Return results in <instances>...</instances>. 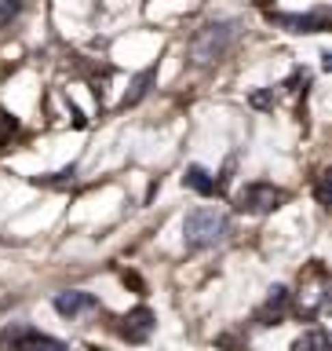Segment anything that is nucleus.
Instances as JSON below:
<instances>
[{
	"instance_id": "2eb2a0df",
	"label": "nucleus",
	"mask_w": 332,
	"mask_h": 351,
	"mask_svg": "<svg viewBox=\"0 0 332 351\" xmlns=\"http://www.w3.org/2000/svg\"><path fill=\"white\" fill-rule=\"evenodd\" d=\"M314 194H318V202H322V205L329 208V176H322V180H318V186H314Z\"/></svg>"
},
{
	"instance_id": "f257e3e1",
	"label": "nucleus",
	"mask_w": 332,
	"mask_h": 351,
	"mask_svg": "<svg viewBox=\"0 0 332 351\" xmlns=\"http://www.w3.org/2000/svg\"><path fill=\"white\" fill-rule=\"evenodd\" d=\"M230 234V219L219 213V208H194V213H186L183 219V245L186 252H201V249H212L219 241H227Z\"/></svg>"
},
{
	"instance_id": "f8f14e48",
	"label": "nucleus",
	"mask_w": 332,
	"mask_h": 351,
	"mask_svg": "<svg viewBox=\"0 0 332 351\" xmlns=\"http://www.w3.org/2000/svg\"><path fill=\"white\" fill-rule=\"evenodd\" d=\"M22 8H26V0H0V29H8L22 15Z\"/></svg>"
},
{
	"instance_id": "f03ea898",
	"label": "nucleus",
	"mask_w": 332,
	"mask_h": 351,
	"mask_svg": "<svg viewBox=\"0 0 332 351\" xmlns=\"http://www.w3.org/2000/svg\"><path fill=\"white\" fill-rule=\"evenodd\" d=\"M234 40H238V22L234 19L205 22V26L190 37V62L194 66H212L234 48Z\"/></svg>"
},
{
	"instance_id": "423d86ee",
	"label": "nucleus",
	"mask_w": 332,
	"mask_h": 351,
	"mask_svg": "<svg viewBox=\"0 0 332 351\" xmlns=\"http://www.w3.org/2000/svg\"><path fill=\"white\" fill-rule=\"evenodd\" d=\"M120 337L128 340V344H146L153 337V329H157V315L150 311V307H131V311L120 318Z\"/></svg>"
},
{
	"instance_id": "ddd939ff",
	"label": "nucleus",
	"mask_w": 332,
	"mask_h": 351,
	"mask_svg": "<svg viewBox=\"0 0 332 351\" xmlns=\"http://www.w3.org/2000/svg\"><path fill=\"white\" fill-rule=\"evenodd\" d=\"M73 176H77V169L70 165V169L55 172V180H37V183H48V186H66V183H73Z\"/></svg>"
},
{
	"instance_id": "7ed1b4c3",
	"label": "nucleus",
	"mask_w": 332,
	"mask_h": 351,
	"mask_svg": "<svg viewBox=\"0 0 332 351\" xmlns=\"http://www.w3.org/2000/svg\"><path fill=\"white\" fill-rule=\"evenodd\" d=\"M285 202H289V194H285L281 186H274V183H263V180L245 183L234 194V208L245 213V216H267V213H274V208H281Z\"/></svg>"
},
{
	"instance_id": "4468645a",
	"label": "nucleus",
	"mask_w": 332,
	"mask_h": 351,
	"mask_svg": "<svg viewBox=\"0 0 332 351\" xmlns=\"http://www.w3.org/2000/svg\"><path fill=\"white\" fill-rule=\"evenodd\" d=\"M274 99H278V95H274V88H270V92H252L248 103L252 106H274Z\"/></svg>"
},
{
	"instance_id": "9d476101",
	"label": "nucleus",
	"mask_w": 332,
	"mask_h": 351,
	"mask_svg": "<svg viewBox=\"0 0 332 351\" xmlns=\"http://www.w3.org/2000/svg\"><path fill=\"white\" fill-rule=\"evenodd\" d=\"M183 186H190V191H197L201 197H216L219 194V180L208 169H201V165H190V169H186Z\"/></svg>"
},
{
	"instance_id": "20e7f679",
	"label": "nucleus",
	"mask_w": 332,
	"mask_h": 351,
	"mask_svg": "<svg viewBox=\"0 0 332 351\" xmlns=\"http://www.w3.org/2000/svg\"><path fill=\"white\" fill-rule=\"evenodd\" d=\"M274 26L289 29V33H325L332 29V11L314 8V11H270L267 15Z\"/></svg>"
},
{
	"instance_id": "1a4fd4ad",
	"label": "nucleus",
	"mask_w": 332,
	"mask_h": 351,
	"mask_svg": "<svg viewBox=\"0 0 332 351\" xmlns=\"http://www.w3.org/2000/svg\"><path fill=\"white\" fill-rule=\"evenodd\" d=\"M153 81H157V66H146L142 73H136V81L128 84V92H125V99L117 103V110H128V106H139L142 99L150 95V88H153Z\"/></svg>"
},
{
	"instance_id": "6e6552de",
	"label": "nucleus",
	"mask_w": 332,
	"mask_h": 351,
	"mask_svg": "<svg viewBox=\"0 0 332 351\" xmlns=\"http://www.w3.org/2000/svg\"><path fill=\"white\" fill-rule=\"evenodd\" d=\"M55 311H59L62 318H77V315H84V311H99V300L92 293H84V289H66L55 296Z\"/></svg>"
},
{
	"instance_id": "0eeeda50",
	"label": "nucleus",
	"mask_w": 332,
	"mask_h": 351,
	"mask_svg": "<svg viewBox=\"0 0 332 351\" xmlns=\"http://www.w3.org/2000/svg\"><path fill=\"white\" fill-rule=\"evenodd\" d=\"M289 307H292L289 285H274V289L267 293V300H263V307L256 311V322H259V326H278L281 318L289 315Z\"/></svg>"
},
{
	"instance_id": "39448f33",
	"label": "nucleus",
	"mask_w": 332,
	"mask_h": 351,
	"mask_svg": "<svg viewBox=\"0 0 332 351\" xmlns=\"http://www.w3.org/2000/svg\"><path fill=\"white\" fill-rule=\"evenodd\" d=\"M4 348H11V351H66V344H59L55 337L37 333L33 326H11L4 333Z\"/></svg>"
},
{
	"instance_id": "9b49d317",
	"label": "nucleus",
	"mask_w": 332,
	"mask_h": 351,
	"mask_svg": "<svg viewBox=\"0 0 332 351\" xmlns=\"http://www.w3.org/2000/svg\"><path fill=\"white\" fill-rule=\"evenodd\" d=\"M292 351H332V340L325 329H307L303 337H296Z\"/></svg>"
}]
</instances>
